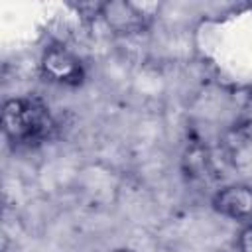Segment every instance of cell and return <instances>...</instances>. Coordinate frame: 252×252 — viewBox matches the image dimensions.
<instances>
[{
  "label": "cell",
  "instance_id": "1",
  "mask_svg": "<svg viewBox=\"0 0 252 252\" xmlns=\"http://www.w3.org/2000/svg\"><path fill=\"white\" fill-rule=\"evenodd\" d=\"M57 130L49 104L37 94L8 98L2 106V132L16 148H33L47 142Z\"/></svg>",
  "mask_w": 252,
  "mask_h": 252
},
{
  "label": "cell",
  "instance_id": "2",
  "mask_svg": "<svg viewBox=\"0 0 252 252\" xmlns=\"http://www.w3.org/2000/svg\"><path fill=\"white\" fill-rule=\"evenodd\" d=\"M37 67H39L41 79L51 85H57V87L77 89L87 79L85 61L79 57V53H75L73 49H69L61 43L47 45L41 51Z\"/></svg>",
  "mask_w": 252,
  "mask_h": 252
},
{
  "label": "cell",
  "instance_id": "3",
  "mask_svg": "<svg viewBox=\"0 0 252 252\" xmlns=\"http://www.w3.org/2000/svg\"><path fill=\"white\" fill-rule=\"evenodd\" d=\"M219 142L226 167L240 181H252V116L228 126Z\"/></svg>",
  "mask_w": 252,
  "mask_h": 252
},
{
  "label": "cell",
  "instance_id": "4",
  "mask_svg": "<svg viewBox=\"0 0 252 252\" xmlns=\"http://www.w3.org/2000/svg\"><path fill=\"white\" fill-rule=\"evenodd\" d=\"M156 4H138L130 0H108L100 4V20L116 35L144 33L154 20Z\"/></svg>",
  "mask_w": 252,
  "mask_h": 252
},
{
  "label": "cell",
  "instance_id": "5",
  "mask_svg": "<svg viewBox=\"0 0 252 252\" xmlns=\"http://www.w3.org/2000/svg\"><path fill=\"white\" fill-rule=\"evenodd\" d=\"M211 209L228 220L248 222L252 220V185L248 181H234L220 185L211 195Z\"/></svg>",
  "mask_w": 252,
  "mask_h": 252
},
{
  "label": "cell",
  "instance_id": "6",
  "mask_svg": "<svg viewBox=\"0 0 252 252\" xmlns=\"http://www.w3.org/2000/svg\"><path fill=\"white\" fill-rule=\"evenodd\" d=\"M234 250L236 252H252V220L242 222L234 240Z\"/></svg>",
  "mask_w": 252,
  "mask_h": 252
},
{
  "label": "cell",
  "instance_id": "7",
  "mask_svg": "<svg viewBox=\"0 0 252 252\" xmlns=\"http://www.w3.org/2000/svg\"><path fill=\"white\" fill-rule=\"evenodd\" d=\"M112 252H136V250H132V248H116Z\"/></svg>",
  "mask_w": 252,
  "mask_h": 252
}]
</instances>
